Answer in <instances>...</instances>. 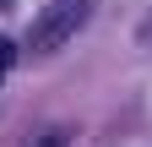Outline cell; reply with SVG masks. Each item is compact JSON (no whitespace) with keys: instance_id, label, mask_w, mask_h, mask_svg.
Wrapping results in <instances>:
<instances>
[{"instance_id":"cell-1","label":"cell","mask_w":152,"mask_h":147,"mask_svg":"<svg viewBox=\"0 0 152 147\" xmlns=\"http://www.w3.org/2000/svg\"><path fill=\"white\" fill-rule=\"evenodd\" d=\"M87 11H92V0H54V6L33 22V49L38 54H49V49H60L71 33H82L87 22Z\"/></svg>"},{"instance_id":"cell-2","label":"cell","mask_w":152,"mask_h":147,"mask_svg":"<svg viewBox=\"0 0 152 147\" xmlns=\"http://www.w3.org/2000/svg\"><path fill=\"white\" fill-rule=\"evenodd\" d=\"M11 60H16V44H11V38H0V76L11 71Z\"/></svg>"},{"instance_id":"cell-3","label":"cell","mask_w":152,"mask_h":147,"mask_svg":"<svg viewBox=\"0 0 152 147\" xmlns=\"http://www.w3.org/2000/svg\"><path fill=\"white\" fill-rule=\"evenodd\" d=\"M44 147H65V136H49V142H44Z\"/></svg>"}]
</instances>
